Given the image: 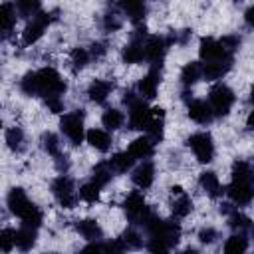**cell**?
<instances>
[{
  "mask_svg": "<svg viewBox=\"0 0 254 254\" xmlns=\"http://www.w3.org/2000/svg\"><path fill=\"white\" fill-rule=\"evenodd\" d=\"M232 103H234V91L228 85L218 83V85H214L210 89V93H208V105L212 107V113L214 115H218V117L226 115L230 111Z\"/></svg>",
  "mask_w": 254,
  "mask_h": 254,
  "instance_id": "obj_1",
  "label": "cell"
},
{
  "mask_svg": "<svg viewBox=\"0 0 254 254\" xmlns=\"http://www.w3.org/2000/svg\"><path fill=\"white\" fill-rule=\"evenodd\" d=\"M38 81H40V93L44 97H50V95L60 97L65 91V83L54 67H42L38 71Z\"/></svg>",
  "mask_w": 254,
  "mask_h": 254,
  "instance_id": "obj_2",
  "label": "cell"
},
{
  "mask_svg": "<svg viewBox=\"0 0 254 254\" xmlns=\"http://www.w3.org/2000/svg\"><path fill=\"white\" fill-rule=\"evenodd\" d=\"M60 127H62L64 135L73 145H79L83 141V109H75L71 113H65L60 121Z\"/></svg>",
  "mask_w": 254,
  "mask_h": 254,
  "instance_id": "obj_3",
  "label": "cell"
},
{
  "mask_svg": "<svg viewBox=\"0 0 254 254\" xmlns=\"http://www.w3.org/2000/svg\"><path fill=\"white\" fill-rule=\"evenodd\" d=\"M187 145L192 149V153L196 155V159L200 163H210L212 157H214V143H212V137L204 131L200 133H194L187 139Z\"/></svg>",
  "mask_w": 254,
  "mask_h": 254,
  "instance_id": "obj_4",
  "label": "cell"
},
{
  "mask_svg": "<svg viewBox=\"0 0 254 254\" xmlns=\"http://www.w3.org/2000/svg\"><path fill=\"white\" fill-rule=\"evenodd\" d=\"M52 192L54 196L58 198V202L64 206V208H73L75 206V189H73V181L65 175H60L54 183H52Z\"/></svg>",
  "mask_w": 254,
  "mask_h": 254,
  "instance_id": "obj_5",
  "label": "cell"
},
{
  "mask_svg": "<svg viewBox=\"0 0 254 254\" xmlns=\"http://www.w3.org/2000/svg\"><path fill=\"white\" fill-rule=\"evenodd\" d=\"M123 210H125V214L129 216V220H131V222H137V224H145V220L151 216V210L147 208L145 198H143V194H139V192H131V194L123 200Z\"/></svg>",
  "mask_w": 254,
  "mask_h": 254,
  "instance_id": "obj_6",
  "label": "cell"
},
{
  "mask_svg": "<svg viewBox=\"0 0 254 254\" xmlns=\"http://www.w3.org/2000/svg\"><path fill=\"white\" fill-rule=\"evenodd\" d=\"M52 22V16L48 14V12H38L34 18H32V22L24 28V34H22V42L26 44V46H30V44H34V42H38L40 38H42V34H44V30H46V26Z\"/></svg>",
  "mask_w": 254,
  "mask_h": 254,
  "instance_id": "obj_7",
  "label": "cell"
},
{
  "mask_svg": "<svg viewBox=\"0 0 254 254\" xmlns=\"http://www.w3.org/2000/svg\"><path fill=\"white\" fill-rule=\"evenodd\" d=\"M198 54H200V58H202L206 64H208V62H218V60H224V58L232 56V54H228V52L222 48L220 40H214V38H202V40H200Z\"/></svg>",
  "mask_w": 254,
  "mask_h": 254,
  "instance_id": "obj_8",
  "label": "cell"
},
{
  "mask_svg": "<svg viewBox=\"0 0 254 254\" xmlns=\"http://www.w3.org/2000/svg\"><path fill=\"white\" fill-rule=\"evenodd\" d=\"M8 206H10V210L16 214V216H20V218H26L36 206L30 202V198L26 196V192L22 190V189H12L10 190V194H8Z\"/></svg>",
  "mask_w": 254,
  "mask_h": 254,
  "instance_id": "obj_9",
  "label": "cell"
},
{
  "mask_svg": "<svg viewBox=\"0 0 254 254\" xmlns=\"http://www.w3.org/2000/svg\"><path fill=\"white\" fill-rule=\"evenodd\" d=\"M171 40H165L161 36H151L147 42H145V58L149 62H153V65H159L163 56L167 54V48H169Z\"/></svg>",
  "mask_w": 254,
  "mask_h": 254,
  "instance_id": "obj_10",
  "label": "cell"
},
{
  "mask_svg": "<svg viewBox=\"0 0 254 254\" xmlns=\"http://www.w3.org/2000/svg\"><path fill=\"white\" fill-rule=\"evenodd\" d=\"M149 119H151V109L145 105L143 99H137L129 107V129H143L147 127Z\"/></svg>",
  "mask_w": 254,
  "mask_h": 254,
  "instance_id": "obj_11",
  "label": "cell"
},
{
  "mask_svg": "<svg viewBox=\"0 0 254 254\" xmlns=\"http://www.w3.org/2000/svg\"><path fill=\"white\" fill-rule=\"evenodd\" d=\"M224 192L230 196L232 202H236V204H248L252 200V196H254V187L252 185H246V183H234L232 181L226 187Z\"/></svg>",
  "mask_w": 254,
  "mask_h": 254,
  "instance_id": "obj_12",
  "label": "cell"
},
{
  "mask_svg": "<svg viewBox=\"0 0 254 254\" xmlns=\"http://www.w3.org/2000/svg\"><path fill=\"white\" fill-rule=\"evenodd\" d=\"M159 83H161V69L155 65L141 81H139V85H137V89H139V93L143 95V97H147V99H153L155 97V93H157V87H159Z\"/></svg>",
  "mask_w": 254,
  "mask_h": 254,
  "instance_id": "obj_13",
  "label": "cell"
},
{
  "mask_svg": "<svg viewBox=\"0 0 254 254\" xmlns=\"http://www.w3.org/2000/svg\"><path fill=\"white\" fill-rule=\"evenodd\" d=\"M189 117H190L192 121L200 123V125H206V123L212 121L214 113H212V107H210L206 101L196 99V101H190V103H189Z\"/></svg>",
  "mask_w": 254,
  "mask_h": 254,
  "instance_id": "obj_14",
  "label": "cell"
},
{
  "mask_svg": "<svg viewBox=\"0 0 254 254\" xmlns=\"http://www.w3.org/2000/svg\"><path fill=\"white\" fill-rule=\"evenodd\" d=\"M131 179H133V183H135L139 189H149V187L153 185V179H155V167H153V163H151V161L141 163V165L133 171Z\"/></svg>",
  "mask_w": 254,
  "mask_h": 254,
  "instance_id": "obj_15",
  "label": "cell"
},
{
  "mask_svg": "<svg viewBox=\"0 0 254 254\" xmlns=\"http://www.w3.org/2000/svg\"><path fill=\"white\" fill-rule=\"evenodd\" d=\"M113 87H115V83L109 81V79H95V81H91V85L87 89V95H89L91 101L103 103L107 99V95L113 91Z\"/></svg>",
  "mask_w": 254,
  "mask_h": 254,
  "instance_id": "obj_16",
  "label": "cell"
},
{
  "mask_svg": "<svg viewBox=\"0 0 254 254\" xmlns=\"http://www.w3.org/2000/svg\"><path fill=\"white\" fill-rule=\"evenodd\" d=\"M163 119H165V111L161 107H153L151 109V119L147 123V133H149V139L155 143V141H161L163 139Z\"/></svg>",
  "mask_w": 254,
  "mask_h": 254,
  "instance_id": "obj_17",
  "label": "cell"
},
{
  "mask_svg": "<svg viewBox=\"0 0 254 254\" xmlns=\"http://www.w3.org/2000/svg\"><path fill=\"white\" fill-rule=\"evenodd\" d=\"M230 65H232V56H228V58H224V60H218V62H208V64H204V67H202V75L206 77V79H220L228 69H230Z\"/></svg>",
  "mask_w": 254,
  "mask_h": 254,
  "instance_id": "obj_18",
  "label": "cell"
},
{
  "mask_svg": "<svg viewBox=\"0 0 254 254\" xmlns=\"http://www.w3.org/2000/svg\"><path fill=\"white\" fill-rule=\"evenodd\" d=\"M123 62L125 64H139L143 58H145V46L141 40H131L125 48H123Z\"/></svg>",
  "mask_w": 254,
  "mask_h": 254,
  "instance_id": "obj_19",
  "label": "cell"
},
{
  "mask_svg": "<svg viewBox=\"0 0 254 254\" xmlns=\"http://www.w3.org/2000/svg\"><path fill=\"white\" fill-rule=\"evenodd\" d=\"M85 137H87V143L91 147H95L97 151H101V153L109 151V147H111V135L103 129H89Z\"/></svg>",
  "mask_w": 254,
  "mask_h": 254,
  "instance_id": "obj_20",
  "label": "cell"
},
{
  "mask_svg": "<svg viewBox=\"0 0 254 254\" xmlns=\"http://www.w3.org/2000/svg\"><path fill=\"white\" fill-rule=\"evenodd\" d=\"M153 141L149 139V137H137L135 141H131V145H129V153L135 157V159H145V157H149V155H153Z\"/></svg>",
  "mask_w": 254,
  "mask_h": 254,
  "instance_id": "obj_21",
  "label": "cell"
},
{
  "mask_svg": "<svg viewBox=\"0 0 254 254\" xmlns=\"http://www.w3.org/2000/svg\"><path fill=\"white\" fill-rule=\"evenodd\" d=\"M198 183H200V187H202L212 198H216V196H220V194L224 192V190H222V185H220V181H218V177H216L212 171L202 173L200 179H198Z\"/></svg>",
  "mask_w": 254,
  "mask_h": 254,
  "instance_id": "obj_22",
  "label": "cell"
},
{
  "mask_svg": "<svg viewBox=\"0 0 254 254\" xmlns=\"http://www.w3.org/2000/svg\"><path fill=\"white\" fill-rule=\"evenodd\" d=\"M232 181L234 183H246L252 185L254 183V171L246 161H234L232 165Z\"/></svg>",
  "mask_w": 254,
  "mask_h": 254,
  "instance_id": "obj_23",
  "label": "cell"
},
{
  "mask_svg": "<svg viewBox=\"0 0 254 254\" xmlns=\"http://www.w3.org/2000/svg\"><path fill=\"white\" fill-rule=\"evenodd\" d=\"M119 6L125 10V14L129 16V20H131L133 24L141 26V22H143V18H145V14H147V6H145L143 2H121Z\"/></svg>",
  "mask_w": 254,
  "mask_h": 254,
  "instance_id": "obj_24",
  "label": "cell"
},
{
  "mask_svg": "<svg viewBox=\"0 0 254 254\" xmlns=\"http://www.w3.org/2000/svg\"><path fill=\"white\" fill-rule=\"evenodd\" d=\"M0 24H2V32L10 34L12 26L16 24V6L10 2H4L0 6Z\"/></svg>",
  "mask_w": 254,
  "mask_h": 254,
  "instance_id": "obj_25",
  "label": "cell"
},
{
  "mask_svg": "<svg viewBox=\"0 0 254 254\" xmlns=\"http://www.w3.org/2000/svg\"><path fill=\"white\" fill-rule=\"evenodd\" d=\"M75 228H77V232H79L83 238H87V240H97V238H101V228H99V224H97L95 220H91V218L79 220V222L75 224Z\"/></svg>",
  "mask_w": 254,
  "mask_h": 254,
  "instance_id": "obj_26",
  "label": "cell"
},
{
  "mask_svg": "<svg viewBox=\"0 0 254 254\" xmlns=\"http://www.w3.org/2000/svg\"><path fill=\"white\" fill-rule=\"evenodd\" d=\"M36 242V228L32 226H22L20 230H16V246L20 250H30Z\"/></svg>",
  "mask_w": 254,
  "mask_h": 254,
  "instance_id": "obj_27",
  "label": "cell"
},
{
  "mask_svg": "<svg viewBox=\"0 0 254 254\" xmlns=\"http://www.w3.org/2000/svg\"><path fill=\"white\" fill-rule=\"evenodd\" d=\"M133 163H135V157H133L129 151L115 153V155L111 157V161H109L111 169L117 171V173H125V171H129V169L133 167Z\"/></svg>",
  "mask_w": 254,
  "mask_h": 254,
  "instance_id": "obj_28",
  "label": "cell"
},
{
  "mask_svg": "<svg viewBox=\"0 0 254 254\" xmlns=\"http://www.w3.org/2000/svg\"><path fill=\"white\" fill-rule=\"evenodd\" d=\"M200 75H202V65L198 62H190L183 67L181 81H183V85H192L196 79H200Z\"/></svg>",
  "mask_w": 254,
  "mask_h": 254,
  "instance_id": "obj_29",
  "label": "cell"
},
{
  "mask_svg": "<svg viewBox=\"0 0 254 254\" xmlns=\"http://www.w3.org/2000/svg\"><path fill=\"white\" fill-rule=\"evenodd\" d=\"M248 248V240L242 234H232L224 244V254H244Z\"/></svg>",
  "mask_w": 254,
  "mask_h": 254,
  "instance_id": "obj_30",
  "label": "cell"
},
{
  "mask_svg": "<svg viewBox=\"0 0 254 254\" xmlns=\"http://www.w3.org/2000/svg\"><path fill=\"white\" fill-rule=\"evenodd\" d=\"M113 173V169H111V165L109 163H99L95 169H93V177H91V181L97 185V187H105L109 181H111V175Z\"/></svg>",
  "mask_w": 254,
  "mask_h": 254,
  "instance_id": "obj_31",
  "label": "cell"
},
{
  "mask_svg": "<svg viewBox=\"0 0 254 254\" xmlns=\"http://www.w3.org/2000/svg\"><path fill=\"white\" fill-rule=\"evenodd\" d=\"M20 87L26 95H38L40 93V81H38V71H28L22 81H20Z\"/></svg>",
  "mask_w": 254,
  "mask_h": 254,
  "instance_id": "obj_32",
  "label": "cell"
},
{
  "mask_svg": "<svg viewBox=\"0 0 254 254\" xmlns=\"http://www.w3.org/2000/svg\"><path fill=\"white\" fill-rule=\"evenodd\" d=\"M6 143H8V147L12 151L20 153L24 149V133H22V129L20 127H10L6 131Z\"/></svg>",
  "mask_w": 254,
  "mask_h": 254,
  "instance_id": "obj_33",
  "label": "cell"
},
{
  "mask_svg": "<svg viewBox=\"0 0 254 254\" xmlns=\"http://www.w3.org/2000/svg\"><path fill=\"white\" fill-rule=\"evenodd\" d=\"M101 121H103V125L107 127V129H119L121 125H123V121H125V117H123V113L119 111V109H107L105 113H103V117H101Z\"/></svg>",
  "mask_w": 254,
  "mask_h": 254,
  "instance_id": "obj_34",
  "label": "cell"
},
{
  "mask_svg": "<svg viewBox=\"0 0 254 254\" xmlns=\"http://www.w3.org/2000/svg\"><path fill=\"white\" fill-rule=\"evenodd\" d=\"M190 210H192V200H190L185 192L179 194V198L173 202V214H175L177 218H183V216H187Z\"/></svg>",
  "mask_w": 254,
  "mask_h": 254,
  "instance_id": "obj_35",
  "label": "cell"
},
{
  "mask_svg": "<svg viewBox=\"0 0 254 254\" xmlns=\"http://www.w3.org/2000/svg\"><path fill=\"white\" fill-rule=\"evenodd\" d=\"M99 189L101 187H97L93 181L91 183H85L79 189V198L85 200V202H97L99 200Z\"/></svg>",
  "mask_w": 254,
  "mask_h": 254,
  "instance_id": "obj_36",
  "label": "cell"
},
{
  "mask_svg": "<svg viewBox=\"0 0 254 254\" xmlns=\"http://www.w3.org/2000/svg\"><path fill=\"white\" fill-rule=\"evenodd\" d=\"M42 143H44V149L52 155V157H60L62 151H60V139L54 135V133H44L42 135Z\"/></svg>",
  "mask_w": 254,
  "mask_h": 254,
  "instance_id": "obj_37",
  "label": "cell"
},
{
  "mask_svg": "<svg viewBox=\"0 0 254 254\" xmlns=\"http://www.w3.org/2000/svg\"><path fill=\"white\" fill-rule=\"evenodd\" d=\"M121 242L125 244V248H127V250H135V248H141L143 238H141L135 230H125V232L121 234Z\"/></svg>",
  "mask_w": 254,
  "mask_h": 254,
  "instance_id": "obj_38",
  "label": "cell"
},
{
  "mask_svg": "<svg viewBox=\"0 0 254 254\" xmlns=\"http://www.w3.org/2000/svg\"><path fill=\"white\" fill-rule=\"evenodd\" d=\"M89 62V52L85 48H73L71 50V64L75 69L85 67V64Z\"/></svg>",
  "mask_w": 254,
  "mask_h": 254,
  "instance_id": "obj_39",
  "label": "cell"
},
{
  "mask_svg": "<svg viewBox=\"0 0 254 254\" xmlns=\"http://www.w3.org/2000/svg\"><path fill=\"white\" fill-rule=\"evenodd\" d=\"M16 10L22 16H32V14L36 16L40 12V4L36 0H20V2H16Z\"/></svg>",
  "mask_w": 254,
  "mask_h": 254,
  "instance_id": "obj_40",
  "label": "cell"
},
{
  "mask_svg": "<svg viewBox=\"0 0 254 254\" xmlns=\"http://www.w3.org/2000/svg\"><path fill=\"white\" fill-rule=\"evenodd\" d=\"M228 224H230L232 228H238V230H248V228H252V220H250L248 216L240 214V212H232L230 218H228Z\"/></svg>",
  "mask_w": 254,
  "mask_h": 254,
  "instance_id": "obj_41",
  "label": "cell"
},
{
  "mask_svg": "<svg viewBox=\"0 0 254 254\" xmlns=\"http://www.w3.org/2000/svg\"><path fill=\"white\" fill-rule=\"evenodd\" d=\"M0 242H2V252H10L12 246L16 244V230L4 228L2 234H0Z\"/></svg>",
  "mask_w": 254,
  "mask_h": 254,
  "instance_id": "obj_42",
  "label": "cell"
},
{
  "mask_svg": "<svg viewBox=\"0 0 254 254\" xmlns=\"http://www.w3.org/2000/svg\"><path fill=\"white\" fill-rule=\"evenodd\" d=\"M147 248H149V252L151 254H169V244H165L163 240H159V238H151L149 240V244H147Z\"/></svg>",
  "mask_w": 254,
  "mask_h": 254,
  "instance_id": "obj_43",
  "label": "cell"
},
{
  "mask_svg": "<svg viewBox=\"0 0 254 254\" xmlns=\"http://www.w3.org/2000/svg\"><path fill=\"white\" fill-rule=\"evenodd\" d=\"M125 250H127V248H125V244L121 242V238L103 244V252H105V254H123Z\"/></svg>",
  "mask_w": 254,
  "mask_h": 254,
  "instance_id": "obj_44",
  "label": "cell"
},
{
  "mask_svg": "<svg viewBox=\"0 0 254 254\" xmlns=\"http://www.w3.org/2000/svg\"><path fill=\"white\" fill-rule=\"evenodd\" d=\"M220 44H222V48H224L228 54H232V52L240 46V38H238V36H224V38L220 40Z\"/></svg>",
  "mask_w": 254,
  "mask_h": 254,
  "instance_id": "obj_45",
  "label": "cell"
},
{
  "mask_svg": "<svg viewBox=\"0 0 254 254\" xmlns=\"http://www.w3.org/2000/svg\"><path fill=\"white\" fill-rule=\"evenodd\" d=\"M44 99H46V105L50 107V111H52V113H60V111L64 109L62 97H58V95H50V97H44Z\"/></svg>",
  "mask_w": 254,
  "mask_h": 254,
  "instance_id": "obj_46",
  "label": "cell"
},
{
  "mask_svg": "<svg viewBox=\"0 0 254 254\" xmlns=\"http://www.w3.org/2000/svg\"><path fill=\"white\" fill-rule=\"evenodd\" d=\"M216 236H218V232H216L214 228H202V230L198 232V240H200L202 244H210Z\"/></svg>",
  "mask_w": 254,
  "mask_h": 254,
  "instance_id": "obj_47",
  "label": "cell"
},
{
  "mask_svg": "<svg viewBox=\"0 0 254 254\" xmlns=\"http://www.w3.org/2000/svg\"><path fill=\"white\" fill-rule=\"evenodd\" d=\"M121 26V20L117 18V16H113V14H107L105 16V20H103V28L107 30V32H113V30H117Z\"/></svg>",
  "mask_w": 254,
  "mask_h": 254,
  "instance_id": "obj_48",
  "label": "cell"
},
{
  "mask_svg": "<svg viewBox=\"0 0 254 254\" xmlns=\"http://www.w3.org/2000/svg\"><path fill=\"white\" fill-rule=\"evenodd\" d=\"M79 254H105V252H103V244H89L83 250H79Z\"/></svg>",
  "mask_w": 254,
  "mask_h": 254,
  "instance_id": "obj_49",
  "label": "cell"
},
{
  "mask_svg": "<svg viewBox=\"0 0 254 254\" xmlns=\"http://www.w3.org/2000/svg\"><path fill=\"white\" fill-rule=\"evenodd\" d=\"M105 52H107L105 44H101V42H95V44H91V56H93V58H101Z\"/></svg>",
  "mask_w": 254,
  "mask_h": 254,
  "instance_id": "obj_50",
  "label": "cell"
},
{
  "mask_svg": "<svg viewBox=\"0 0 254 254\" xmlns=\"http://www.w3.org/2000/svg\"><path fill=\"white\" fill-rule=\"evenodd\" d=\"M244 20H246V24H248L250 28H254V6H250V8L244 12Z\"/></svg>",
  "mask_w": 254,
  "mask_h": 254,
  "instance_id": "obj_51",
  "label": "cell"
},
{
  "mask_svg": "<svg viewBox=\"0 0 254 254\" xmlns=\"http://www.w3.org/2000/svg\"><path fill=\"white\" fill-rule=\"evenodd\" d=\"M246 125H248V129H254V111L248 115V121H246Z\"/></svg>",
  "mask_w": 254,
  "mask_h": 254,
  "instance_id": "obj_52",
  "label": "cell"
},
{
  "mask_svg": "<svg viewBox=\"0 0 254 254\" xmlns=\"http://www.w3.org/2000/svg\"><path fill=\"white\" fill-rule=\"evenodd\" d=\"M171 192H173V194H183V189L177 185V187H171Z\"/></svg>",
  "mask_w": 254,
  "mask_h": 254,
  "instance_id": "obj_53",
  "label": "cell"
},
{
  "mask_svg": "<svg viewBox=\"0 0 254 254\" xmlns=\"http://www.w3.org/2000/svg\"><path fill=\"white\" fill-rule=\"evenodd\" d=\"M181 254H198V252H196L194 248H187V250H183Z\"/></svg>",
  "mask_w": 254,
  "mask_h": 254,
  "instance_id": "obj_54",
  "label": "cell"
},
{
  "mask_svg": "<svg viewBox=\"0 0 254 254\" xmlns=\"http://www.w3.org/2000/svg\"><path fill=\"white\" fill-rule=\"evenodd\" d=\"M250 99L254 101V85H252V89H250Z\"/></svg>",
  "mask_w": 254,
  "mask_h": 254,
  "instance_id": "obj_55",
  "label": "cell"
}]
</instances>
